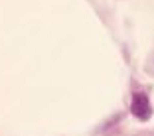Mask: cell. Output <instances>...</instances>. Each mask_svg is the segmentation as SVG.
<instances>
[{"label": "cell", "instance_id": "1", "mask_svg": "<svg viewBox=\"0 0 154 136\" xmlns=\"http://www.w3.org/2000/svg\"><path fill=\"white\" fill-rule=\"evenodd\" d=\"M131 110H132V114H134V116H138L140 120H146V118L150 116V113H152L148 97H146L144 93H134V95H132Z\"/></svg>", "mask_w": 154, "mask_h": 136}]
</instances>
